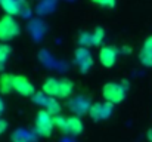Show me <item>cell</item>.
Listing matches in <instances>:
<instances>
[{
	"label": "cell",
	"mask_w": 152,
	"mask_h": 142,
	"mask_svg": "<svg viewBox=\"0 0 152 142\" xmlns=\"http://www.w3.org/2000/svg\"><path fill=\"white\" fill-rule=\"evenodd\" d=\"M90 107H92V104L89 102V99L87 98H84V96H75V98H72L71 101H69V108L75 113V114H84V113H89V110H90Z\"/></svg>",
	"instance_id": "11"
},
{
	"label": "cell",
	"mask_w": 152,
	"mask_h": 142,
	"mask_svg": "<svg viewBox=\"0 0 152 142\" xmlns=\"http://www.w3.org/2000/svg\"><path fill=\"white\" fill-rule=\"evenodd\" d=\"M74 56H75V64L78 65L81 73H87L93 67V58L87 47H77Z\"/></svg>",
	"instance_id": "7"
},
{
	"label": "cell",
	"mask_w": 152,
	"mask_h": 142,
	"mask_svg": "<svg viewBox=\"0 0 152 142\" xmlns=\"http://www.w3.org/2000/svg\"><path fill=\"white\" fill-rule=\"evenodd\" d=\"M114 111V105L111 102H103V104H92L90 110H89V116L95 120V121H101L109 118V116Z\"/></svg>",
	"instance_id": "6"
},
{
	"label": "cell",
	"mask_w": 152,
	"mask_h": 142,
	"mask_svg": "<svg viewBox=\"0 0 152 142\" xmlns=\"http://www.w3.org/2000/svg\"><path fill=\"white\" fill-rule=\"evenodd\" d=\"M148 139H149V142H152V130L148 132Z\"/></svg>",
	"instance_id": "22"
},
{
	"label": "cell",
	"mask_w": 152,
	"mask_h": 142,
	"mask_svg": "<svg viewBox=\"0 0 152 142\" xmlns=\"http://www.w3.org/2000/svg\"><path fill=\"white\" fill-rule=\"evenodd\" d=\"M12 139H13V142H33V136H31V133L19 129L12 135Z\"/></svg>",
	"instance_id": "18"
},
{
	"label": "cell",
	"mask_w": 152,
	"mask_h": 142,
	"mask_svg": "<svg viewBox=\"0 0 152 142\" xmlns=\"http://www.w3.org/2000/svg\"><path fill=\"white\" fill-rule=\"evenodd\" d=\"M13 90H15L13 89V76L7 74V73H3L0 76V92L3 95H9Z\"/></svg>",
	"instance_id": "15"
},
{
	"label": "cell",
	"mask_w": 152,
	"mask_h": 142,
	"mask_svg": "<svg viewBox=\"0 0 152 142\" xmlns=\"http://www.w3.org/2000/svg\"><path fill=\"white\" fill-rule=\"evenodd\" d=\"M3 110H4V104H3V101H1V98H0V114L3 113Z\"/></svg>",
	"instance_id": "21"
},
{
	"label": "cell",
	"mask_w": 152,
	"mask_h": 142,
	"mask_svg": "<svg viewBox=\"0 0 152 142\" xmlns=\"http://www.w3.org/2000/svg\"><path fill=\"white\" fill-rule=\"evenodd\" d=\"M126 93H127V85H120V83H106L102 89L105 101L111 102L112 105L123 102Z\"/></svg>",
	"instance_id": "2"
},
{
	"label": "cell",
	"mask_w": 152,
	"mask_h": 142,
	"mask_svg": "<svg viewBox=\"0 0 152 142\" xmlns=\"http://www.w3.org/2000/svg\"><path fill=\"white\" fill-rule=\"evenodd\" d=\"M12 53V47L6 43H0V73L4 70V65Z\"/></svg>",
	"instance_id": "16"
},
{
	"label": "cell",
	"mask_w": 152,
	"mask_h": 142,
	"mask_svg": "<svg viewBox=\"0 0 152 142\" xmlns=\"http://www.w3.org/2000/svg\"><path fill=\"white\" fill-rule=\"evenodd\" d=\"M6 127H7V123H6L4 120L0 118V133H3V132L6 130Z\"/></svg>",
	"instance_id": "20"
},
{
	"label": "cell",
	"mask_w": 152,
	"mask_h": 142,
	"mask_svg": "<svg viewBox=\"0 0 152 142\" xmlns=\"http://www.w3.org/2000/svg\"><path fill=\"white\" fill-rule=\"evenodd\" d=\"M59 89H61V80L58 79H48L43 83V93H46L50 98H59Z\"/></svg>",
	"instance_id": "14"
},
{
	"label": "cell",
	"mask_w": 152,
	"mask_h": 142,
	"mask_svg": "<svg viewBox=\"0 0 152 142\" xmlns=\"http://www.w3.org/2000/svg\"><path fill=\"white\" fill-rule=\"evenodd\" d=\"M13 89L22 96H34L36 95V88L30 80L24 76H13Z\"/></svg>",
	"instance_id": "8"
},
{
	"label": "cell",
	"mask_w": 152,
	"mask_h": 142,
	"mask_svg": "<svg viewBox=\"0 0 152 142\" xmlns=\"http://www.w3.org/2000/svg\"><path fill=\"white\" fill-rule=\"evenodd\" d=\"M72 90H74V85H72V82L71 80H68V79H62L61 80V89H59V98H68L69 95L72 93Z\"/></svg>",
	"instance_id": "17"
},
{
	"label": "cell",
	"mask_w": 152,
	"mask_h": 142,
	"mask_svg": "<svg viewBox=\"0 0 152 142\" xmlns=\"http://www.w3.org/2000/svg\"><path fill=\"white\" fill-rule=\"evenodd\" d=\"M33 99H34L36 104L45 107V110H46L48 113H50L52 116H56V114H59V111H61V107H59V104L55 101V98H50V96H48V95L43 93V92H42V93H36L33 96Z\"/></svg>",
	"instance_id": "9"
},
{
	"label": "cell",
	"mask_w": 152,
	"mask_h": 142,
	"mask_svg": "<svg viewBox=\"0 0 152 142\" xmlns=\"http://www.w3.org/2000/svg\"><path fill=\"white\" fill-rule=\"evenodd\" d=\"M105 39V31L103 28H96L93 33H81L78 37L80 47H90V46H99Z\"/></svg>",
	"instance_id": "5"
},
{
	"label": "cell",
	"mask_w": 152,
	"mask_h": 142,
	"mask_svg": "<svg viewBox=\"0 0 152 142\" xmlns=\"http://www.w3.org/2000/svg\"><path fill=\"white\" fill-rule=\"evenodd\" d=\"M139 59L145 67H152V36L146 37V40L143 42L139 53Z\"/></svg>",
	"instance_id": "12"
},
{
	"label": "cell",
	"mask_w": 152,
	"mask_h": 142,
	"mask_svg": "<svg viewBox=\"0 0 152 142\" xmlns=\"http://www.w3.org/2000/svg\"><path fill=\"white\" fill-rule=\"evenodd\" d=\"M53 120H55V126L59 127L65 133H69V135L75 136V135H80L83 132V121L78 117H75V116L74 117H68V118L56 116V117H53Z\"/></svg>",
	"instance_id": "3"
},
{
	"label": "cell",
	"mask_w": 152,
	"mask_h": 142,
	"mask_svg": "<svg viewBox=\"0 0 152 142\" xmlns=\"http://www.w3.org/2000/svg\"><path fill=\"white\" fill-rule=\"evenodd\" d=\"M55 127V120L50 113H48L46 110H42L37 113L36 116V133L39 136L48 138L52 135V130Z\"/></svg>",
	"instance_id": "4"
},
{
	"label": "cell",
	"mask_w": 152,
	"mask_h": 142,
	"mask_svg": "<svg viewBox=\"0 0 152 142\" xmlns=\"http://www.w3.org/2000/svg\"><path fill=\"white\" fill-rule=\"evenodd\" d=\"M117 56H118V50L114 46H103L99 50V62L106 68L114 67V64L117 62Z\"/></svg>",
	"instance_id": "10"
},
{
	"label": "cell",
	"mask_w": 152,
	"mask_h": 142,
	"mask_svg": "<svg viewBox=\"0 0 152 142\" xmlns=\"http://www.w3.org/2000/svg\"><path fill=\"white\" fill-rule=\"evenodd\" d=\"M95 4H99L102 7H114L117 0H92Z\"/></svg>",
	"instance_id": "19"
},
{
	"label": "cell",
	"mask_w": 152,
	"mask_h": 142,
	"mask_svg": "<svg viewBox=\"0 0 152 142\" xmlns=\"http://www.w3.org/2000/svg\"><path fill=\"white\" fill-rule=\"evenodd\" d=\"M0 7L6 15H19L22 12V0H0Z\"/></svg>",
	"instance_id": "13"
},
{
	"label": "cell",
	"mask_w": 152,
	"mask_h": 142,
	"mask_svg": "<svg viewBox=\"0 0 152 142\" xmlns=\"http://www.w3.org/2000/svg\"><path fill=\"white\" fill-rule=\"evenodd\" d=\"M21 33V27L16 22L15 16L12 15H4L0 18V42L6 43L18 37Z\"/></svg>",
	"instance_id": "1"
}]
</instances>
